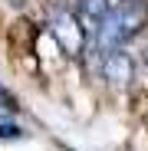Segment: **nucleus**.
<instances>
[{
    "mask_svg": "<svg viewBox=\"0 0 148 151\" xmlns=\"http://www.w3.org/2000/svg\"><path fill=\"white\" fill-rule=\"evenodd\" d=\"M145 20H148V4L145 0H118L115 7H109L105 20L99 23V30H95L99 49L125 46L135 33H142Z\"/></svg>",
    "mask_w": 148,
    "mask_h": 151,
    "instance_id": "1",
    "label": "nucleus"
},
{
    "mask_svg": "<svg viewBox=\"0 0 148 151\" xmlns=\"http://www.w3.org/2000/svg\"><path fill=\"white\" fill-rule=\"evenodd\" d=\"M49 33H53L56 46L66 56H79L86 49V30H82L79 17L72 10H66V7H53L49 10Z\"/></svg>",
    "mask_w": 148,
    "mask_h": 151,
    "instance_id": "2",
    "label": "nucleus"
},
{
    "mask_svg": "<svg viewBox=\"0 0 148 151\" xmlns=\"http://www.w3.org/2000/svg\"><path fill=\"white\" fill-rule=\"evenodd\" d=\"M102 79H105L112 89L132 86V79H135V63H132V56H129L122 46L102 49Z\"/></svg>",
    "mask_w": 148,
    "mask_h": 151,
    "instance_id": "3",
    "label": "nucleus"
},
{
    "mask_svg": "<svg viewBox=\"0 0 148 151\" xmlns=\"http://www.w3.org/2000/svg\"><path fill=\"white\" fill-rule=\"evenodd\" d=\"M105 13H109V0H76V17L82 23L86 36H95V30L105 20Z\"/></svg>",
    "mask_w": 148,
    "mask_h": 151,
    "instance_id": "4",
    "label": "nucleus"
},
{
    "mask_svg": "<svg viewBox=\"0 0 148 151\" xmlns=\"http://www.w3.org/2000/svg\"><path fill=\"white\" fill-rule=\"evenodd\" d=\"M0 138H20V128L10 122H0Z\"/></svg>",
    "mask_w": 148,
    "mask_h": 151,
    "instance_id": "5",
    "label": "nucleus"
},
{
    "mask_svg": "<svg viewBox=\"0 0 148 151\" xmlns=\"http://www.w3.org/2000/svg\"><path fill=\"white\" fill-rule=\"evenodd\" d=\"M145 59H148V46H145Z\"/></svg>",
    "mask_w": 148,
    "mask_h": 151,
    "instance_id": "6",
    "label": "nucleus"
}]
</instances>
